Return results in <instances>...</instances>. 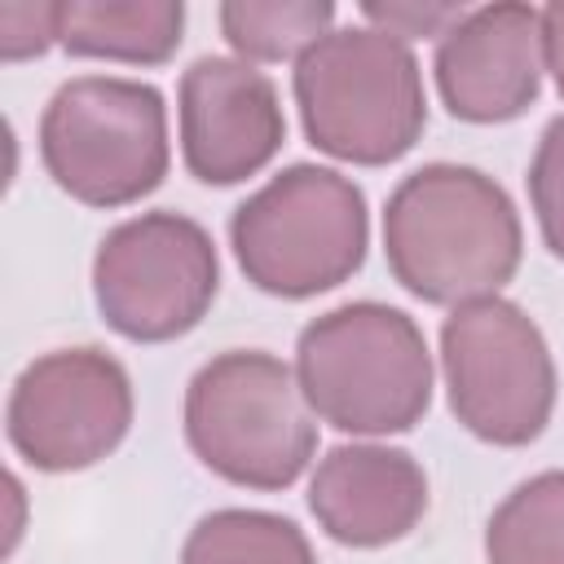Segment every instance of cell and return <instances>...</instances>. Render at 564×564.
I'll use <instances>...</instances> for the list:
<instances>
[{
    "mask_svg": "<svg viewBox=\"0 0 564 564\" xmlns=\"http://www.w3.org/2000/svg\"><path fill=\"white\" fill-rule=\"evenodd\" d=\"M524 256L511 194L471 163H423L383 203V260L401 291L458 308L498 295Z\"/></svg>",
    "mask_w": 564,
    "mask_h": 564,
    "instance_id": "cell-1",
    "label": "cell"
},
{
    "mask_svg": "<svg viewBox=\"0 0 564 564\" xmlns=\"http://www.w3.org/2000/svg\"><path fill=\"white\" fill-rule=\"evenodd\" d=\"M432 375L423 326L383 300L326 308L295 339V379L308 410L352 436H392L423 423Z\"/></svg>",
    "mask_w": 564,
    "mask_h": 564,
    "instance_id": "cell-2",
    "label": "cell"
},
{
    "mask_svg": "<svg viewBox=\"0 0 564 564\" xmlns=\"http://www.w3.org/2000/svg\"><path fill=\"white\" fill-rule=\"evenodd\" d=\"M308 145L339 163L388 167L427 128L423 66L414 48L366 22L335 26L291 70Z\"/></svg>",
    "mask_w": 564,
    "mask_h": 564,
    "instance_id": "cell-3",
    "label": "cell"
},
{
    "mask_svg": "<svg viewBox=\"0 0 564 564\" xmlns=\"http://www.w3.org/2000/svg\"><path fill=\"white\" fill-rule=\"evenodd\" d=\"M185 445L212 476L278 494L313 463L317 414L295 366L264 348H229L203 361L185 388Z\"/></svg>",
    "mask_w": 564,
    "mask_h": 564,
    "instance_id": "cell-4",
    "label": "cell"
},
{
    "mask_svg": "<svg viewBox=\"0 0 564 564\" xmlns=\"http://www.w3.org/2000/svg\"><path fill=\"white\" fill-rule=\"evenodd\" d=\"M229 247L256 291L313 300L366 264L370 207L352 176L322 163H291L234 207Z\"/></svg>",
    "mask_w": 564,
    "mask_h": 564,
    "instance_id": "cell-5",
    "label": "cell"
},
{
    "mask_svg": "<svg viewBox=\"0 0 564 564\" xmlns=\"http://www.w3.org/2000/svg\"><path fill=\"white\" fill-rule=\"evenodd\" d=\"M40 163L84 207L115 212L150 198L172 167L163 93L123 75L66 79L40 115Z\"/></svg>",
    "mask_w": 564,
    "mask_h": 564,
    "instance_id": "cell-6",
    "label": "cell"
},
{
    "mask_svg": "<svg viewBox=\"0 0 564 564\" xmlns=\"http://www.w3.org/2000/svg\"><path fill=\"white\" fill-rule=\"evenodd\" d=\"M441 375L449 414L485 445L538 441L555 410V357L542 326L507 295L449 308L441 322Z\"/></svg>",
    "mask_w": 564,
    "mask_h": 564,
    "instance_id": "cell-7",
    "label": "cell"
},
{
    "mask_svg": "<svg viewBox=\"0 0 564 564\" xmlns=\"http://www.w3.org/2000/svg\"><path fill=\"white\" fill-rule=\"evenodd\" d=\"M220 256L212 234L172 207L119 220L93 251V304L132 344L189 335L216 304Z\"/></svg>",
    "mask_w": 564,
    "mask_h": 564,
    "instance_id": "cell-8",
    "label": "cell"
},
{
    "mask_svg": "<svg viewBox=\"0 0 564 564\" xmlns=\"http://www.w3.org/2000/svg\"><path fill=\"white\" fill-rule=\"evenodd\" d=\"M132 414V379L119 357L93 344L53 348L18 370L4 405V436L26 467L66 476L110 458Z\"/></svg>",
    "mask_w": 564,
    "mask_h": 564,
    "instance_id": "cell-9",
    "label": "cell"
},
{
    "mask_svg": "<svg viewBox=\"0 0 564 564\" xmlns=\"http://www.w3.org/2000/svg\"><path fill=\"white\" fill-rule=\"evenodd\" d=\"M176 137L185 172L203 185L264 172L286 141L278 84L242 57H194L176 84Z\"/></svg>",
    "mask_w": 564,
    "mask_h": 564,
    "instance_id": "cell-10",
    "label": "cell"
},
{
    "mask_svg": "<svg viewBox=\"0 0 564 564\" xmlns=\"http://www.w3.org/2000/svg\"><path fill=\"white\" fill-rule=\"evenodd\" d=\"M441 106L463 123H511L520 119L546 75L542 57V9L524 0H498L467 9L432 53Z\"/></svg>",
    "mask_w": 564,
    "mask_h": 564,
    "instance_id": "cell-11",
    "label": "cell"
},
{
    "mask_svg": "<svg viewBox=\"0 0 564 564\" xmlns=\"http://www.w3.org/2000/svg\"><path fill=\"white\" fill-rule=\"evenodd\" d=\"M317 529L352 551H379L414 533L427 511V471L410 449L352 441L326 449L308 476Z\"/></svg>",
    "mask_w": 564,
    "mask_h": 564,
    "instance_id": "cell-12",
    "label": "cell"
},
{
    "mask_svg": "<svg viewBox=\"0 0 564 564\" xmlns=\"http://www.w3.org/2000/svg\"><path fill=\"white\" fill-rule=\"evenodd\" d=\"M185 40L181 0H62L57 44L70 57L163 66Z\"/></svg>",
    "mask_w": 564,
    "mask_h": 564,
    "instance_id": "cell-13",
    "label": "cell"
},
{
    "mask_svg": "<svg viewBox=\"0 0 564 564\" xmlns=\"http://www.w3.org/2000/svg\"><path fill=\"white\" fill-rule=\"evenodd\" d=\"M181 564H317V555L291 516L220 507L185 533Z\"/></svg>",
    "mask_w": 564,
    "mask_h": 564,
    "instance_id": "cell-14",
    "label": "cell"
},
{
    "mask_svg": "<svg viewBox=\"0 0 564 564\" xmlns=\"http://www.w3.org/2000/svg\"><path fill=\"white\" fill-rule=\"evenodd\" d=\"M485 564H564V467L520 480L494 507Z\"/></svg>",
    "mask_w": 564,
    "mask_h": 564,
    "instance_id": "cell-15",
    "label": "cell"
},
{
    "mask_svg": "<svg viewBox=\"0 0 564 564\" xmlns=\"http://www.w3.org/2000/svg\"><path fill=\"white\" fill-rule=\"evenodd\" d=\"M225 44L260 66V62H300L322 35L335 26L330 0H225L216 9Z\"/></svg>",
    "mask_w": 564,
    "mask_h": 564,
    "instance_id": "cell-16",
    "label": "cell"
},
{
    "mask_svg": "<svg viewBox=\"0 0 564 564\" xmlns=\"http://www.w3.org/2000/svg\"><path fill=\"white\" fill-rule=\"evenodd\" d=\"M524 185H529V207L538 216V234L546 251L564 260V115H555L542 128Z\"/></svg>",
    "mask_w": 564,
    "mask_h": 564,
    "instance_id": "cell-17",
    "label": "cell"
},
{
    "mask_svg": "<svg viewBox=\"0 0 564 564\" xmlns=\"http://www.w3.org/2000/svg\"><path fill=\"white\" fill-rule=\"evenodd\" d=\"M62 0H0V57L26 62L57 44Z\"/></svg>",
    "mask_w": 564,
    "mask_h": 564,
    "instance_id": "cell-18",
    "label": "cell"
},
{
    "mask_svg": "<svg viewBox=\"0 0 564 564\" xmlns=\"http://www.w3.org/2000/svg\"><path fill=\"white\" fill-rule=\"evenodd\" d=\"M467 9L463 4H423V0H388V4H361V22L375 31H388L397 40H441Z\"/></svg>",
    "mask_w": 564,
    "mask_h": 564,
    "instance_id": "cell-19",
    "label": "cell"
},
{
    "mask_svg": "<svg viewBox=\"0 0 564 564\" xmlns=\"http://www.w3.org/2000/svg\"><path fill=\"white\" fill-rule=\"evenodd\" d=\"M542 57L555 79V93L564 101V0H551L542 9Z\"/></svg>",
    "mask_w": 564,
    "mask_h": 564,
    "instance_id": "cell-20",
    "label": "cell"
},
{
    "mask_svg": "<svg viewBox=\"0 0 564 564\" xmlns=\"http://www.w3.org/2000/svg\"><path fill=\"white\" fill-rule=\"evenodd\" d=\"M9 498H13V524H9V546H4V551H13V546H18V533H22V516H18V507H22V485H18V476H9Z\"/></svg>",
    "mask_w": 564,
    "mask_h": 564,
    "instance_id": "cell-21",
    "label": "cell"
}]
</instances>
